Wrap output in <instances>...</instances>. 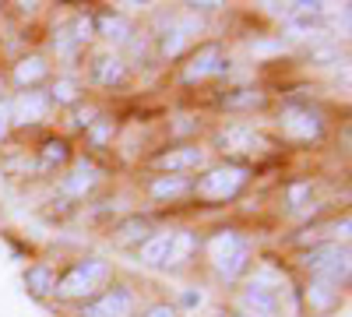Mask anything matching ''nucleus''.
<instances>
[{
  "label": "nucleus",
  "mask_w": 352,
  "mask_h": 317,
  "mask_svg": "<svg viewBox=\"0 0 352 317\" xmlns=\"http://www.w3.org/2000/svg\"><path fill=\"white\" fill-rule=\"evenodd\" d=\"M152 233H155V222L148 215H127V219H120L109 229V240H113V247H120V250H138Z\"/></svg>",
  "instance_id": "obj_13"
},
{
  "label": "nucleus",
  "mask_w": 352,
  "mask_h": 317,
  "mask_svg": "<svg viewBox=\"0 0 352 317\" xmlns=\"http://www.w3.org/2000/svg\"><path fill=\"white\" fill-rule=\"evenodd\" d=\"M278 131L285 141H296V145H314L324 134V120L320 113L307 102H285L278 109Z\"/></svg>",
  "instance_id": "obj_5"
},
{
  "label": "nucleus",
  "mask_w": 352,
  "mask_h": 317,
  "mask_svg": "<svg viewBox=\"0 0 352 317\" xmlns=\"http://www.w3.org/2000/svg\"><path fill=\"white\" fill-rule=\"evenodd\" d=\"M204 166H208V152L201 145H169L152 159V169L166 173V177H190Z\"/></svg>",
  "instance_id": "obj_10"
},
{
  "label": "nucleus",
  "mask_w": 352,
  "mask_h": 317,
  "mask_svg": "<svg viewBox=\"0 0 352 317\" xmlns=\"http://www.w3.org/2000/svg\"><path fill=\"white\" fill-rule=\"evenodd\" d=\"M11 102V124L14 127H36L43 124L50 113H53V102L46 96V89H28V92H18Z\"/></svg>",
  "instance_id": "obj_12"
},
{
  "label": "nucleus",
  "mask_w": 352,
  "mask_h": 317,
  "mask_svg": "<svg viewBox=\"0 0 352 317\" xmlns=\"http://www.w3.org/2000/svg\"><path fill=\"white\" fill-rule=\"evenodd\" d=\"M180 307H187V310H194V307H201V293H184V300H180ZM176 307V310H180Z\"/></svg>",
  "instance_id": "obj_31"
},
{
  "label": "nucleus",
  "mask_w": 352,
  "mask_h": 317,
  "mask_svg": "<svg viewBox=\"0 0 352 317\" xmlns=\"http://www.w3.org/2000/svg\"><path fill=\"white\" fill-rule=\"evenodd\" d=\"M187 194H190V177H166V173H159V177L148 180L152 201H180Z\"/></svg>",
  "instance_id": "obj_20"
},
{
  "label": "nucleus",
  "mask_w": 352,
  "mask_h": 317,
  "mask_svg": "<svg viewBox=\"0 0 352 317\" xmlns=\"http://www.w3.org/2000/svg\"><path fill=\"white\" fill-rule=\"evenodd\" d=\"M197 250V233L194 229H173V243H169V254H166V265L162 268H180L187 265Z\"/></svg>",
  "instance_id": "obj_21"
},
{
  "label": "nucleus",
  "mask_w": 352,
  "mask_h": 317,
  "mask_svg": "<svg viewBox=\"0 0 352 317\" xmlns=\"http://www.w3.org/2000/svg\"><path fill=\"white\" fill-rule=\"evenodd\" d=\"M46 78H50V61H46L43 53H25V56H18L14 67H11V81L18 85L21 92L39 89Z\"/></svg>",
  "instance_id": "obj_15"
},
{
  "label": "nucleus",
  "mask_w": 352,
  "mask_h": 317,
  "mask_svg": "<svg viewBox=\"0 0 352 317\" xmlns=\"http://www.w3.org/2000/svg\"><path fill=\"white\" fill-rule=\"evenodd\" d=\"M342 300H345V285L328 282V278H307L300 289V303L307 317H331L338 314Z\"/></svg>",
  "instance_id": "obj_9"
},
{
  "label": "nucleus",
  "mask_w": 352,
  "mask_h": 317,
  "mask_svg": "<svg viewBox=\"0 0 352 317\" xmlns=\"http://www.w3.org/2000/svg\"><path fill=\"white\" fill-rule=\"evenodd\" d=\"M141 317H180L176 303H152L148 310H141Z\"/></svg>",
  "instance_id": "obj_30"
},
{
  "label": "nucleus",
  "mask_w": 352,
  "mask_h": 317,
  "mask_svg": "<svg viewBox=\"0 0 352 317\" xmlns=\"http://www.w3.org/2000/svg\"><path fill=\"white\" fill-rule=\"evenodd\" d=\"M92 81L102 89H116V85L127 81V61L120 53H99L92 61Z\"/></svg>",
  "instance_id": "obj_17"
},
{
  "label": "nucleus",
  "mask_w": 352,
  "mask_h": 317,
  "mask_svg": "<svg viewBox=\"0 0 352 317\" xmlns=\"http://www.w3.org/2000/svg\"><path fill=\"white\" fill-rule=\"evenodd\" d=\"M204 257L226 282H236L250 268V243L236 229H219L204 240Z\"/></svg>",
  "instance_id": "obj_3"
},
{
  "label": "nucleus",
  "mask_w": 352,
  "mask_h": 317,
  "mask_svg": "<svg viewBox=\"0 0 352 317\" xmlns=\"http://www.w3.org/2000/svg\"><path fill=\"white\" fill-rule=\"evenodd\" d=\"M74 162V152H71V141L67 138H46L43 149H39V166L43 169H60V166H71Z\"/></svg>",
  "instance_id": "obj_22"
},
{
  "label": "nucleus",
  "mask_w": 352,
  "mask_h": 317,
  "mask_svg": "<svg viewBox=\"0 0 352 317\" xmlns=\"http://www.w3.org/2000/svg\"><path fill=\"white\" fill-rule=\"evenodd\" d=\"M11 131H14V124H11V102L0 99V145L11 138Z\"/></svg>",
  "instance_id": "obj_28"
},
{
  "label": "nucleus",
  "mask_w": 352,
  "mask_h": 317,
  "mask_svg": "<svg viewBox=\"0 0 352 317\" xmlns=\"http://www.w3.org/2000/svg\"><path fill=\"white\" fill-rule=\"evenodd\" d=\"M300 268L307 272V278H328L338 285H349V272H352V254L349 243H317L310 250L300 254Z\"/></svg>",
  "instance_id": "obj_4"
},
{
  "label": "nucleus",
  "mask_w": 352,
  "mask_h": 317,
  "mask_svg": "<svg viewBox=\"0 0 352 317\" xmlns=\"http://www.w3.org/2000/svg\"><path fill=\"white\" fill-rule=\"evenodd\" d=\"M113 278V268L102 257H85V261H74L64 275H56V289L53 300L60 303H88L92 296H99Z\"/></svg>",
  "instance_id": "obj_2"
},
{
  "label": "nucleus",
  "mask_w": 352,
  "mask_h": 317,
  "mask_svg": "<svg viewBox=\"0 0 352 317\" xmlns=\"http://www.w3.org/2000/svg\"><path fill=\"white\" fill-rule=\"evenodd\" d=\"M247 184H250L247 162H215V166H204L201 177L190 180V197L204 201V205H226V201L240 197Z\"/></svg>",
  "instance_id": "obj_1"
},
{
  "label": "nucleus",
  "mask_w": 352,
  "mask_h": 317,
  "mask_svg": "<svg viewBox=\"0 0 352 317\" xmlns=\"http://www.w3.org/2000/svg\"><path fill=\"white\" fill-rule=\"evenodd\" d=\"M50 46H53V53H56V56H74V53H78V43H74V36H71V25L53 28Z\"/></svg>",
  "instance_id": "obj_26"
},
{
  "label": "nucleus",
  "mask_w": 352,
  "mask_h": 317,
  "mask_svg": "<svg viewBox=\"0 0 352 317\" xmlns=\"http://www.w3.org/2000/svg\"><path fill=\"white\" fill-rule=\"evenodd\" d=\"M46 96H50L53 106H78V102H81V85H78V78L60 74V78H53V81H50Z\"/></svg>",
  "instance_id": "obj_23"
},
{
  "label": "nucleus",
  "mask_w": 352,
  "mask_h": 317,
  "mask_svg": "<svg viewBox=\"0 0 352 317\" xmlns=\"http://www.w3.org/2000/svg\"><path fill=\"white\" fill-rule=\"evenodd\" d=\"M169 243H173V229H155V233L138 247V261L144 268H162L166 254H169Z\"/></svg>",
  "instance_id": "obj_18"
},
{
  "label": "nucleus",
  "mask_w": 352,
  "mask_h": 317,
  "mask_svg": "<svg viewBox=\"0 0 352 317\" xmlns=\"http://www.w3.org/2000/svg\"><path fill=\"white\" fill-rule=\"evenodd\" d=\"M113 131H116L113 117L99 113V117L85 127V138H88V145H92V149H106V145H109V138H113Z\"/></svg>",
  "instance_id": "obj_25"
},
{
  "label": "nucleus",
  "mask_w": 352,
  "mask_h": 317,
  "mask_svg": "<svg viewBox=\"0 0 352 317\" xmlns=\"http://www.w3.org/2000/svg\"><path fill=\"white\" fill-rule=\"evenodd\" d=\"M215 149L226 155V162H240V159H254L257 152H264L268 141L247 124H229V127L215 131Z\"/></svg>",
  "instance_id": "obj_7"
},
{
  "label": "nucleus",
  "mask_w": 352,
  "mask_h": 317,
  "mask_svg": "<svg viewBox=\"0 0 352 317\" xmlns=\"http://www.w3.org/2000/svg\"><path fill=\"white\" fill-rule=\"evenodd\" d=\"M99 184H102V169H99L92 159H85V155H81V159H74V162L67 166V173L60 177L56 190H60L64 201H85Z\"/></svg>",
  "instance_id": "obj_11"
},
{
  "label": "nucleus",
  "mask_w": 352,
  "mask_h": 317,
  "mask_svg": "<svg viewBox=\"0 0 352 317\" xmlns=\"http://www.w3.org/2000/svg\"><path fill=\"white\" fill-rule=\"evenodd\" d=\"M81 317H138V293L131 285H106L99 296L81 303Z\"/></svg>",
  "instance_id": "obj_8"
},
{
  "label": "nucleus",
  "mask_w": 352,
  "mask_h": 317,
  "mask_svg": "<svg viewBox=\"0 0 352 317\" xmlns=\"http://www.w3.org/2000/svg\"><path fill=\"white\" fill-rule=\"evenodd\" d=\"M310 190H314V187H310V180L292 184V187H289V205H292V208H300V205H303V197H310Z\"/></svg>",
  "instance_id": "obj_29"
},
{
  "label": "nucleus",
  "mask_w": 352,
  "mask_h": 317,
  "mask_svg": "<svg viewBox=\"0 0 352 317\" xmlns=\"http://www.w3.org/2000/svg\"><path fill=\"white\" fill-rule=\"evenodd\" d=\"M99 113H102L99 106H81V102H78V106H74V127H78V131H85L88 124H92V120L99 117Z\"/></svg>",
  "instance_id": "obj_27"
},
{
  "label": "nucleus",
  "mask_w": 352,
  "mask_h": 317,
  "mask_svg": "<svg viewBox=\"0 0 352 317\" xmlns=\"http://www.w3.org/2000/svg\"><path fill=\"white\" fill-rule=\"evenodd\" d=\"M268 102V96H264L261 89H232V92H226L222 96V106L226 109H257V106H264Z\"/></svg>",
  "instance_id": "obj_24"
},
{
  "label": "nucleus",
  "mask_w": 352,
  "mask_h": 317,
  "mask_svg": "<svg viewBox=\"0 0 352 317\" xmlns=\"http://www.w3.org/2000/svg\"><path fill=\"white\" fill-rule=\"evenodd\" d=\"M226 71V50L222 43L208 39V43H197L187 56H184V67H180V81L184 85H201L215 74Z\"/></svg>",
  "instance_id": "obj_6"
},
{
  "label": "nucleus",
  "mask_w": 352,
  "mask_h": 317,
  "mask_svg": "<svg viewBox=\"0 0 352 317\" xmlns=\"http://www.w3.org/2000/svg\"><path fill=\"white\" fill-rule=\"evenodd\" d=\"M194 32H201V21H173L166 32L159 36V56L162 61H176V56H180L187 46H190V36Z\"/></svg>",
  "instance_id": "obj_16"
},
{
  "label": "nucleus",
  "mask_w": 352,
  "mask_h": 317,
  "mask_svg": "<svg viewBox=\"0 0 352 317\" xmlns=\"http://www.w3.org/2000/svg\"><path fill=\"white\" fill-rule=\"evenodd\" d=\"M92 32L102 36L106 43H113V46H124V43H131V36H134V21H131L124 11L102 8V11L92 14Z\"/></svg>",
  "instance_id": "obj_14"
},
{
  "label": "nucleus",
  "mask_w": 352,
  "mask_h": 317,
  "mask_svg": "<svg viewBox=\"0 0 352 317\" xmlns=\"http://www.w3.org/2000/svg\"><path fill=\"white\" fill-rule=\"evenodd\" d=\"M25 289H28V296L32 300H53V289H56V272L46 265V261H39V265H32L25 272Z\"/></svg>",
  "instance_id": "obj_19"
}]
</instances>
